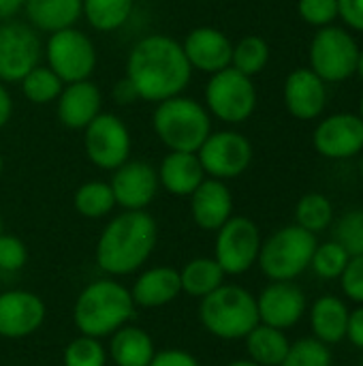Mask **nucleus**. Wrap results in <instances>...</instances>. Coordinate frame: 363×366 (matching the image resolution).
I'll return each mask as SVG.
<instances>
[{
    "label": "nucleus",
    "instance_id": "19",
    "mask_svg": "<svg viewBox=\"0 0 363 366\" xmlns=\"http://www.w3.org/2000/svg\"><path fill=\"white\" fill-rule=\"evenodd\" d=\"M103 112V92L92 79L64 84L56 99V116L64 129L83 131Z\"/></svg>",
    "mask_w": 363,
    "mask_h": 366
},
{
    "label": "nucleus",
    "instance_id": "53",
    "mask_svg": "<svg viewBox=\"0 0 363 366\" xmlns=\"http://www.w3.org/2000/svg\"><path fill=\"white\" fill-rule=\"evenodd\" d=\"M362 366H363V360H362Z\"/></svg>",
    "mask_w": 363,
    "mask_h": 366
},
{
    "label": "nucleus",
    "instance_id": "26",
    "mask_svg": "<svg viewBox=\"0 0 363 366\" xmlns=\"http://www.w3.org/2000/svg\"><path fill=\"white\" fill-rule=\"evenodd\" d=\"M154 354V339L139 326L126 324L109 337L107 356L116 366H150Z\"/></svg>",
    "mask_w": 363,
    "mask_h": 366
},
{
    "label": "nucleus",
    "instance_id": "5",
    "mask_svg": "<svg viewBox=\"0 0 363 366\" xmlns=\"http://www.w3.org/2000/svg\"><path fill=\"white\" fill-rule=\"evenodd\" d=\"M201 326L220 341H244L259 324L257 296L235 283H223L199 302Z\"/></svg>",
    "mask_w": 363,
    "mask_h": 366
},
{
    "label": "nucleus",
    "instance_id": "51",
    "mask_svg": "<svg viewBox=\"0 0 363 366\" xmlns=\"http://www.w3.org/2000/svg\"><path fill=\"white\" fill-rule=\"evenodd\" d=\"M2 169H4V159H2V154H0V176H2Z\"/></svg>",
    "mask_w": 363,
    "mask_h": 366
},
{
    "label": "nucleus",
    "instance_id": "6",
    "mask_svg": "<svg viewBox=\"0 0 363 366\" xmlns=\"http://www.w3.org/2000/svg\"><path fill=\"white\" fill-rule=\"evenodd\" d=\"M317 236L300 225H287L261 242L259 268L270 281H295L310 268Z\"/></svg>",
    "mask_w": 363,
    "mask_h": 366
},
{
    "label": "nucleus",
    "instance_id": "12",
    "mask_svg": "<svg viewBox=\"0 0 363 366\" xmlns=\"http://www.w3.org/2000/svg\"><path fill=\"white\" fill-rule=\"evenodd\" d=\"M43 39L28 21H0V81L19 84L21 77L41 64Z\"/></svg>",
    "mask_w": 363,
    "mask_h": 366
},
{
    "label": "nucleus",
    "instance_id": "47",
    "mask_svg": "<svg viewBox=\"0 0 363 366\" xmlns=\"http://www.w3.org/2000/svg\"><path fill=\"white\" fill-rule=\"evenodd\" d=\"M225 366H261V365L252 362L250 358H240V360H233V362H229V365H225Z\"/></svg>",
    "mask_w": 363,
    "mask_h": 366
},
{
    "label": "nucleus",
    "instance_id": "20",
    "mask_svg": "<svg viewBox=\"0 0 363 366\" xmlns=\"http://www.w3.org/2000/svg\"><path fill=\"white\" fill-rule=\"evenodd\" d=\"M188 199L190 217L203 232H218L233 217V193L225 180L205 178Z\"/></svg>",
    "mask_w": 363,
    "mask_h": 366
},
{
    "label": "nucleus",
    "instance_id": "45",
    "mask_svg": "<svg viewBox=\"0 0 363 366\" xmlns=\"http://www.w3.org/2000/svg\"><path fill=\"white\" fill-rule=\"evenodd\" d=\"M13 118V97L6 84L0 81V129H4Z\"/></svg>",
    "mask_w": 363,
    "mask_h": 366
},
{
    "label": "nucleus",
    "instance_id": "36",
    "mask_svg": "<svg viewBox=\"0 0 363 366\" xmlns=\"http://www.w3.org/2000/svg\"><path fill=\"white\" fill-rule=\"evenodd\" d=\"M280 366H334V356L329 352V345L310 337L291 343Z\"/></svg>",
    "mask_w": 363,
    "mask_h": 366
},
{
    "label": "nucleus",
    "instance_id": "27",
    "mask_svg": "<svg viewBox=\"0 0 363 366\" xmlns=\"http://www.w3.org/2000/svg\"><path fill=\"white\" fill-rule=\"evenodd\" d=\"M244 341L248 358L261 366H280L291 347V341L287 339L285 330L265 324H257Z\"/></svg>",
    "mask_w": 363,
    "mask_h": 366
},
{
    "label": "nucleus",
    "instance_id": "4",
    "mask_svg": "<svg viewBox=\"0 0 363 366\" xmlns=\"http://www.w3.org/2000/svg\"><path fill=\"white\" fill-rule=\"evenodd\" d=\"M152 129L169 152H197L212 133V116L201 101L178 94L154 105Z\"/></svg>",
    "mask_w": 363,
    "mask_h": 366
},
{
    "label": "nucleus",
    "instance_id": "42",
    "mask_svg": "<svg viewBox=\"0 0 363 366\" xmlns=\"http://www.w3.org/2000/svg\"><path fill=\"white\" fill-rule=\"evenodd\" d=\"M338 17L349 28L363 32V0H338Z\"/></svg>",
    "mask_w": 363,
    "mask_h": 366
},
{
    "label": "nucleus",
    "instance_id": "37",
    "mask_svg": "<svg viewBox=\"0 0 363 366\" xmlns=\"http://www.w3.org/2000/svg\"><path fill=\"white\" fill-rule=\"evenodd\" d=\"M334 240L340 242L347 253L353 255H363V208L349 210L336 225Z\"/></svg>",
    "mask_w": 363,
    "mask_h": 366
},
{
    "label": "nucleus",
    "instance_id": "43",
    "mask_svg": "<svg viewBox=\"0 0 363 366\" xmlns=\"http://www.w3.org/2000/svg\"><path fill=\"white\" fill-rule=\"evenodd\" d=\"M111 99H113L116 105L128 107V105H135V103L139 101V94H137V90H135V86L128 81V77H122V79H118V81L113 84V88H111Z\"/></svg>",
    "mask_w": 363,
    "mask_h": 366
},
{
    "label": "nucleus",
    "instance_id": "44",
    "mask_svg": "<svg viewBox=\"0 0 363 366\" xmlns=\"http://www.w3.org/2000/svg\"><path fill=\"white\" fill-rule=\"evenodd\" d=\"M347 339L363 352V305H357V309L351 311L349 315V328H347Z\"/></svg>",
    "mask_w": 363,
    "mask_h": 366
},
{
    "label": "nucleus",
    "instance_id": "29",
    "mask_svg": "<svg viewBox=\"0 0 363 366\" xmlns=\"http://www.w3.org/2000/svg\"><path fill=\"white\" fill-rule=\"evenodd\" d=\"M135 0H81V19L96 32H116L131 19Z\"/></svg>",
    "mask_w": 363,
    "mask_h": 366
},
{
    "label": "nucleus",
    "instance_id": "13",
    "mask_svg": "<svg viewBox=\"0 0 363 366\" xmlns=\"http://www.w3.org/2000/svg\"><path fill=\"white\" fill-rule=\"evenodd\" d=\"M252 154L250 139L235 129L212 131L197 150L205 176L225 182L240 178L250 167Z\"/></svg>",
    "mask_w": 363,
    "mask_h": 366
},
{
    "label": "nucleus",
    "instance_id": "41",
    "mask_svg": "<svg viewBox=\"0 0 363 366\" xmlns=\"http://www.w3.org/2000/svg\"><path fill=\"white\" fill-rule=\"evenodd\" d=\"M150 366H201V362L186 350L169 347V350H156Z\"/></svg>",
    "mask_w": 363,
    "mask_h": 366
},
{
    "label": "nucleus",
    "instance_id": "14",
    "mask_svg": "<svg viewBox=\"0 0 363 366\" xmlns=\"http://www.w3.org/2000/svg\"><path fill=\"white\" fill-rule=\"evenodd\" d=\"M109 184L116 206L122 210H148L160 191L156 167L143 159H128L124 165L113 169Z\"/></svg>",
    "mask_w": 363,
    "mask_h": 366
},
{
    "label": "nucleus",
    "instance_id": "50",
    "mask_svg": "<svg viewBox=\"0 0 363 366\" xmlns=\"http://www.w3.org/2000/svg\"><path fill=\"white\" fill-rule=\"evenodd\" d=\"M359 118L363 120V94H362V101H359Z\"/></svg>",
    "mask_w": 363,
    "mask_h": 366
},
{
    "label": "nucleus",
    "instance_id": "7",
    "mask_svg": "<svg viewBox=\"0 0 363 366\" xmlns=\"http://www.w3.org/2000/svg\"><path fill=\"white\" fill-rule=\"evenodd\" d=\"M257 101L259 94L252 77L233 66L210 75L203 90V105L210 116L231 127L246 122L255 114Z\"/></svg>",
    "mask_w": 363,
    "mask_h": 366
},
{
    "label": "nucleus",
    "instance_id": "35",
    "mask_svg": "<svg viewBox=\"0 0 363 366\" xmlns=\"http://www.w3.org/2000/svg\"><path fill=\"white\" fill-rule=\"evenodd\" d=\"M349 259H351V255L347 253V249L340 242L329 240V242L317 244L310 268L321 279H340Z\"/></svg>",
    "mask_w": 363,
    "mask_h": 366
},
{
    "label": "nucleus",
    "instance_id": "48",
    "mask_svg": "<svg viewBox=\"0 0 363 366\" xmlns=\"http://www.w3.org/2000/svg\"><path fill=\"white\" fill-rule=\"evenodd\" d=\"M357 73L362 75V79H363V49H359V60H357Z\"/></svg>",
    "mask_w": 363,
    "mask_h": 366
},
{
    "label": "nucleus",
    "instance_id": "28",
    "mask_svg": "<svg viewBox=\"0 0 363 366\" xmlns=\"http://www.w3.org/2000/svg\"><path fill=\"white\" fill-rule=\"evenodd\" d=\"M225 272L214 257H195L180 270L182 294L193 298H205L225 283Z\"/></svg>",
    "mask_w": 363,
    "mask_h": 366
},
{
    "label": "nucleus",
    "instance_id": "22",
    "mask_svg": "<svg viewBox=\"0 0 363 366\" xmlns=\"http://www.w3.org/2000/svg\"><path fill=\"white\" fill-rule=\"evenodd\" d=\"M131 296L139 309H160L171 305L182 294L180 270L171 266H152L135 279Z\"/></svg>",
    "mask_w": 363,
    "mask_h": 366
},
{
    "label": "nucleus",
    "instance_id": "15",
    "mask_svg": "<svg viewBox=\"0 0 363 366\" xmlns=\"http://www.w3.org/2000/svg\"><path fill=\"white\" fill-rule=\"evenodd\" d=\"M47 307L41 296L28 290H6L0 294V337L19 341L32 337L45 322Z\"/></svg>",
    "mask_w": 363,
    "mask_h": 366
},
{
    "label": "nucleus",
    "instance_id": "40",
    "mask_svg": "<svg viewBox=\"0 0 363 366\" xmlns=\"http://www.w3.org/2000/svg\"><path fill=\"white\" fill-rule=\"evenodd\" d=\"M342 292L355 305H363V255H353L340 274Z\"/></svg>",
    "mask_w": 363,
    "mask_h": 366
},
{
    "label": "nucleus",
    "instance_id": "24",
    "mask_svg": "<svg viewBox=\"0 0 363 366\" xmlns=\"http://www.w3.org/2000/svg\"><path fill=\"white\" fill-rule=\"evenodd\" d=\"M351 309L338 296L325 294L310 307V330L312 337L325 345H338L347 339Z\"/></svg>",
    "mask_w": 363,
    "mask_h": 366
},
{
    "label": "nucleus",
    "instance_id": "52",
    "mask_svg": "<svg viewBox=\"0 0 363 366\" xmlns=\"http://www.w3.org/2000/svg\"><path fill=\"white\" fill-rule=\"evenodd\" d=\"M359 172H362V178H363V157H362V163H359Z\"/></svg>",
    "mask_w": 363,
    "mask_h": 366
},
{
    "label": "nucleus",
    "instance_id": "17",
    "mask_svg": "<svg viewBox=\"0 0 363 366\" xmlns=\"http://www.w3.org/2000/svg\"><path fill=\"white\" fill-rule=\"evenodd\" d=\"M180 43H182V49H184L186 60L193 71L214 75V73L231 66L233 43L220 28L197 26Z\"/></svg>",
    "mask_w": 363,
    "mask_h": 366
},
{
    "label": "nucleus",
    "instance_id": "25",
    "mask_svg": "<svg viewBox=\"0 0 363 366\" xmlns=\"http://www.w3.org/2000/svg\"><path fill=\"white\" fill-rule=\"evenodd\" d=\"M26 21L45 34L77 26L81 19V0H24Z\"/></svg>",
    "mask_w": 363,
    "mask_h": 366
},
{
    "label": "nucleus",
    "instance_id": "8",
    "mask_svg": "<svg viewBox=\"0 0 363 366\" xmlns=\"http://www.w3.org/2000/svg\"><path fill=\"white\" fill-rule=\"evenodd\" d=\"M43 58L64 84L92 79L98 64L94 41L77 26L49 34L43 43Z\"/></svg>",
    "mask_w": 363,
    "mask_h": 366
},
{
    "label": "nucleus",
    "instance_id": "38",
    "mask_svg": "<svg viewBox=\"0 0 363 366\" xmlns=\"http://www.w3.org/2000/svg\"><path fill=\"white\" fill-rule=\"evenodd\" d=\"M297 11L306 24L325 28L338 17V0H300Z\"/></svg>",
    "mask_w": 363,
    "mask_h": 366
},
{
    "label": "nucleus",
    "instance_id": "16",
    "mask_svg": "<svg viewBox=\"0 0 363 366\" xmlns=\"http://www.w3.org/2000/svg\"><path fill=\"white\" fill-rule=\"evenodd\" d=\"M308 309L306 294L291 281H272L257 296L259 324L289 330L300 324Z\"/></svg>",
    "mask_w": 363,
    "mask_h": 366
},
{
    "label": "nucleus",
    "instance_id": "30",
    "mask_svg": "<svg viewBox=\"0 0 363 366\" xmlns=\"http://www.w3.org/2000/svg\"><path fill=\"white\" fill-rule=\"evenodd\" d=\"M73 206L83 219L96 221V219L109 217L116 208V197H113L111 184L105 180H88V182L79 184V189L75 191V197H73Z\"/></svg>",
    "mask_w": 363,
    "mask_h": 366
},
{
    "label": "nucleus",
    "instance_id": "39",
    "mask_svg": "<svg viewBox=\"0 0 363 366\" xmlns=\"http://www.w3.org/2000/svg\"><path fill=\"white\" fill-rule=\"evenodd\" d=\"M28 262V249L24 240L11 234L0 236V272H19Z\"/></svg>",
    "mask_w": 363,
    "mask_h": 366
},
{
    "label": "nucleus",
    "instance_id": "21",
    "mask_svg": "<svg viewBox=\"0 0 363 366\" xmlns=\"http://www.w3.org/2000/svg\"><path fill=\"white\" fill-rule=\"evenodd\" d=\"M285 105L297 120H315L327 105L325 81L312 69H295L285 79Z\"/></svg>",
    "mask_w": 363,
    "mask_h": 366
},
{
    "label": "nucleus",
    "instance_id": "9",
    "mask_svg": "<svg viewBox=\"0 0 363 366\" xmlns=\"http://www.w3.org/2000/svg\"><path fill=\"white\" fill-rule=\"evenodd\" d=\"M83 150L94 167L103 172H113L131 159L133 152L131 129L118 114L101 112L83 129Z\"/></svg>",
    "mask_w": 363,
    "mask_h": 366
},
{
    "label": "nucleus",
    "instance_id": "23",
    "mask_svg": "<svg viewBox=\"0 0 363 366\" xmlns=\"http://www.w3.org/2000/svg\"><path fill=\"white\" fill-rule=\"evenodd\" d=\"M158 184L175 197H190L193 191L208 178L197 152H169L156 167Z\"/></svg>",
    "mask_w": 363,
    "mask_h": 366
},
{
    "label": "nucleus",
    "instance_id": "1",
    "mask_svg": "<svg viewBox=\"0 0 363 366\" xmlns=\"http://www.w3.org/2000/svg\"><path fill=\"white\" fill-rule=\"evenodd\" d=\"M135 86L139 101L160 103L184 94L190 86L193 69L182 43L169 34L156 32L137 39L126 56V75Z\"/></svg>",
    "mask_w": 363,
    "mask_h": 366
},
{
    "label": "nucleus",
    "instance_id": "33",
    "mask_svg": "<svg viewBox=\"0 0 363 366\" xmlns=\"http://www.w3.org/2000/svg\"><path fill=\"white\" fill-rule=\"evenodd\" d=\"M267 62H270V45L263 36L248 34L233 45L231 66L237 69L240 73L255 77L267 66Z\"/></svg>",
    "mask_w": 363,
    "mask_h": 366
},
{
    "label": "nucleus",
    "instance_id": "18",
    "mask_svg": "<svg viewBox=\"0 0 363 366\" xmlns=\"http://www.w3.org/2000/svg\"><path fill=\"white\" fill-rule=\"evenodd\" d=\"M312 144L325 159H351L363 150V120L357 114H334L319 122Z\"/></svg>",
    "mask_w": 363,
    "mask_h": 366
},
{
    "label": "nucleus",
    "instance_id": "32",
    "mask_svg": "<svg viewBox=\"0 0 363 366\" xmlns=\"http://www.w3.org/2000/svg\"><path fill=\"white\" fill-rule=\"evenodd\" d=\"M334 223V206L323 193H306L295 206V225L310 234H321Z\"/></svg>",
    "mask_w": 363,
    "mask_h": 366
},
{
    "label": "nucleus",
    "instance_id": "31",
    "mask_svg": "<svg viewBox=\"0 0 363 366\" xmlns=\"http://www.w3.org/2000/svg\"><path fill=\"white\" fill-rule=\"evenodd\" d=\"M19 88L28 103L49 105V103H56V99L60 97L64 81L47 64H36L32 71H28L21 77Z\"/></svg>",
    "mask_w": 363,
    "mask_h": 366
},
{
    "label": "nucleus",
    "instance_id": "11",
    "mask_svg": "<svg viewBox=\"0 0 363 366\" xmlns=\"http://www.w3.org/2000/svg\"><path fill=\"white\" fill-rule=\"evenodd\" d=\"M359 45L351 32L338 26L319 28L310 43V69L323 81H344L357 73Z\"/></svg>",
    "mask_w": 363,
    "mask_h": 366
},
{
    "label": "nucleus",
    "instance_id": "49",
    "mask_svg": "<svg viewBox=\"0 0 363 366\" xmlns=\"http://www.w3.org/2000/svg\"><path fill=\"white\" fill-rule=\"evenodd\" d=\"M4 234V219H2V214H0V236Z\"/></svg>",
    "mask_w": 363,
    "mask_h": 366
},
{
    "label": "nucleus",
    "instance_id": "10",
    "mask_svg": "<svg viewBox=\"0 0 363 366\" xmlns=\"http://www.w3.org/2000/svg\"><path fill=\"white\" fill-rule=\"evenodd\" d=\"M261 229L248 217H231L218 232L214 242V259L227 277L246 274L259 259Z\"/></svg>",
    "mask_w": 363,
    "mask_h": 366
},
{
    "label": "nucleus",
    "instance_id": "2",
    "mask_svg": "<svg viewBox=\"0 0 363 366\" xmlns=\"http://www.w3.org/2000/svg\"><path fill=\"white\" fill-rule=\"evenodd\" d=\"M156 242L158 225L148 210H122L103 227L94 259L107 277H128L145 266Z\"/></svg>",
    "mask_w": 363,
    "mask_h": 366
},
{
    "label": "nucleus",
    "instance_id": "34",
    "mask_svg": "<svg viewBox=\"0 0 363 366\" xmlns=\"http://www.w3.org/2000/svg\"><path fill=\"white\" fill-rule=\"evenodd\" d=\"M107 347L103 345V339L79 335L75 337L62 352V365L64 366H107Z\"/></svg>",
    "mask_w": 363,
    "mask_h": 366
},
{
    "label": "nucleus",
    "instance_id": "3",
    "mask_svg": "<svg viewBox=\"0 0 363 366\" xmlns=\"http://www.w3.org/2000/svg\"><path fill=\"white\" fill-rule=\"evenodd\" d=\"M135 309L131 290L113 277H105L81 290L73 307V322L79 335L109 339L118 328L131 324Z\"/></svg>",
    "mask_w": 363,
    "mask_h": 366
},
{
    "label": "nucleus",
    "instance_id": "46",
    "mask_svg": "<svg viewBox=\"0 0 363 366\" xmlns=\"http://www.w3.org/2000/svg\"><path fill=\"white\" fill-rule=\"evenodd\" d=\"M24 9V0H0V21L15 19Z\"/></svg>",
    "mask_w": 363,
    "mask_h": 366
}]
</instances>
